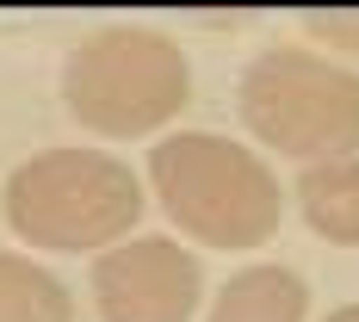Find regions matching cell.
<instances>
[{"label": "cell", "instance_id": "obj_1", "mask_svg": "<svg viewBox=\"0 0 359 322\" xmlns=\"http://www.w3.org/2000/svg\"><path fill=\"white\" fill-rule=\"evenodd\" d=\"M161 211L211 248H260L279 229V180L229 137L186 130L149 155Z\"/></svg>", "mask_w": 359, "mask_h": 322}, {"label": "cell", "instance_id": "obj_2", "mask_svg": "<svg viewBox=\"0 0 359 322\" xmlns=\"http://www.w3.org/2000/svg\"><path fill=\"white\" fill-rule=\"evenodd\" d=\"M143 217V186L100 149H43L6 180V223L37 248H106Z\"/></svg>", "mask_w": 359, "mask_h": 322}, {"label": "cell", "instance_id": "obj_3", "mask_svg": "<svg viewBox=\"0 0 359 322\" xmlns=\"http://www.w3.org/2000/svg\"><path fill=\"white\" fill-rule=\"evenodd\" d=\"M242 118L266 149L316 161H353L359 155V69L323 62L310 50H266L242 74Z\"/></svg>", "mask_w": 359, "mask_h": 322}, {"label": "cell", "instance_id": "obj_4", "mask_svg": "<svg viewBox=\"0 0 359 322\" xmlns=\"http://www.w3.org/2000/svg\"><path fill=\"white\" fill-rule=\"evenodd\" d=\"M186 56L174 37L143 25H106L69 56L62 100L100 137H149L186 106Z\"/></svg>", "mask_w": 359, "mask_h": 322}, {"label": "cell", "instance_id": "obj_5", "mask_svg": "<svg viewBox=\"0 0 359 322\" xmlns=\"http://www.w3.org/2000/svg\"><path fill=\"white\" fill-rule=\"evenodd\" d=\"M93 297H100L106 322H192L198 260L161 236L124 242L106 260H93Z\"/></svg>", "mask_w": 359, "mask_h": 322}, {"label": "cell", "instance_id": "obj_6", "mask_svg": "<svg viewBox=\"0 0 359 322\" xmlns=\"http://www.w3.org/2000/svg\"><path fill=\"white\" fill-rule=\"evenodd\" d=\"M310 291L291 267H248L217 291L211 322H304Z\"/></svg>", "mask_w": 359, "mask_h": 322}, {"label": "cell", "instance_id": "obj_7", "mask_svg": "<svg viewBox=\"0 0 359 322\" xmlns=\"http://www.w3.org/2000/svg\"><path fill=\"white\" fill-rule=\"evenodd\" d=\"M297 205H304V223L341 242V248H359V161H316L297 174Z\"/></svg>", "mask_w": 359, "mask_h": 322}, {"label": "cell", "instance_id": "obj_8", "mask_svg": "<svg viewBox=\"0 0 359 322\" xmlns=\"http://www.w3.org/2000/svg\"><path fill=\"white\" fill-rule=\"evenodd\" d=\"M0 322H74L62 279L43 273L37 260L0 254Z\"/></svg>", "mask_w": 359, "mask_h": 322}, {"label": "cell", "instance_id": "obj_9", "mask_svg": "<svg viewBox=\"0 0 359 322\" xmlns=\"http://www.w3.org/2000/svg\"><path fill=\"white\" fill-rule=\"evenodd\" d=\"M310 37H323L334 50L359 56V13H310Z\"/></svg>", "mask_w": 359, "mask_h": 322}, {"label": "cell", "instance_id": "obj_10", "mask_svg": "<svg viewBox=\"0 0 359 322\" xmlns=\"http://www.w3.org/2000/svg\"><path fill=\"white\" fill-rule=\"evenodd\" d=\"M328 322H359V304H347V310H334Z\"/></svg>", "mask_w": 359, "mask_h": 322}]
</instances>
